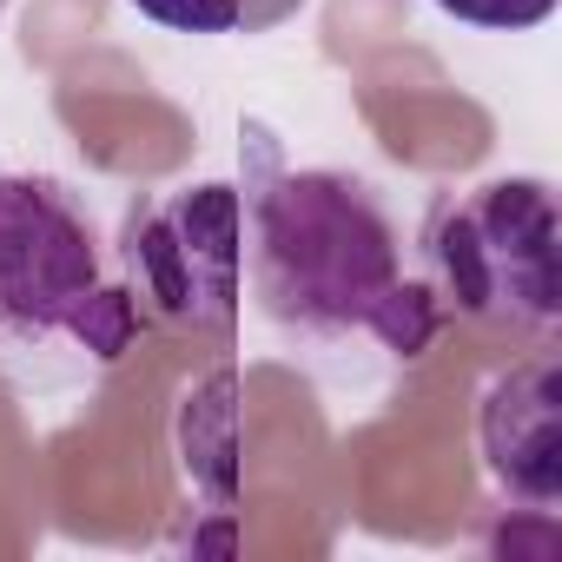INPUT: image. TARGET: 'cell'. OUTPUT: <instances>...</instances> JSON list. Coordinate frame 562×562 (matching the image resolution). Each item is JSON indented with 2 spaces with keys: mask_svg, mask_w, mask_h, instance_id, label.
<instances>
[{
  "mask_svg": "<svg viewBox=\"0 0 562 562\" xmlns=\"http://www.w3.org/2000/svg\"><path fill=\"white\" fill-rule=\"evenodd\" d=\"M483 450L503 490L549 503L555 496V358H529L522 371L496 378L483 397Z\"/></svg>",
  "mask_w": 562,
  "mask_h": 562,
  "instance_id": "obj_4",
  "label": "cell"
},
{
  "mask_svg": "<svg viewBox=\"0 0 562 562\" xmlns=\"http://www.w3.org/2000/svg\"><path fill=\"white\" fill-rule=\"evenodd\" d=\"M245 278L258 312L299 338H378L417 358L437 318L378 192L325 166L292 172L265 126H245Z\"/></svg>",
  "mask_w": 562,
  "mask_h": 562,
  "instance_id": "obj_1",
  "label": "cell"
},
{
  "mask_svg": "<svg viewBox=\"0 0 562 562\" xmlns=\"http://www.w3.org/2000/svg\"><path fill=\"white\" fill-rule=\"evenodd\" d=\"M126 8L172 34H265L292 21L305 0H126Z\"/></svg>",
  "mask_w": 562,
  "mask_h": 562,
  "instance_id": "obj_5",
  "label": "cell"
},
{
  "mask_svg": "<svg viewBox=\"0 0 562 562\" xmlns=\"http://www.w3.org/2000/svg\"><path fill=\"white\" fill-rule=\"evenodd\" d=\"M0 8H8V0H0Z\"/></svg>",
  "mask_w": 562,
  "mask_h": 562,
  "instance_id": "obj_7",
  "label": "cell"
},
{
  "mask_svg": "<svg viewBox=\"0 0 562 562\" xmlns=\"http://www.w3.org/2000/svg\"><path fill=\"white\" fill-rule=\"evenodd\" d=\"M430 265H437L457 312L549 331L555 312H562L549 186L542 179H496V186H476L470 199L437 205Z\"/></svg>",
  "mask_w": 562,
  "mask_h": 562,
  "instance_id": "obj_3",
  "label": "cell"
},
{
  "mask_svg": "<svg viewBox=\"0 0 562 562\" xmlns=\"http://www.w3.org/2000/svg\"><path fill=\"white\" fill-rule=\"evenodd\" d=\"M139 318L106 271L93 212L47 172H0V371L80 384L133 345Z\"/></svg>",
  "mask_w": 562,
  "mask_h": 562,
  "instance_id": "obj_2",
  "label": "cell"
},
{
  "mask_svg": "<svg viewBox=\"0 0 562 562\" xmlns=\"http://www.w3.org/2000/svg\"><path fill=\"white\" fill-rule=\"evenodd\" d=\"M437 8L463 27H490V34H529L542 27L562 0H437Z\"/></svg>",
  "mask_w": 562,
  "mask_h": 562,
  "instance_id": "obj_6",
  "label": "cell"
}]
</instances>
